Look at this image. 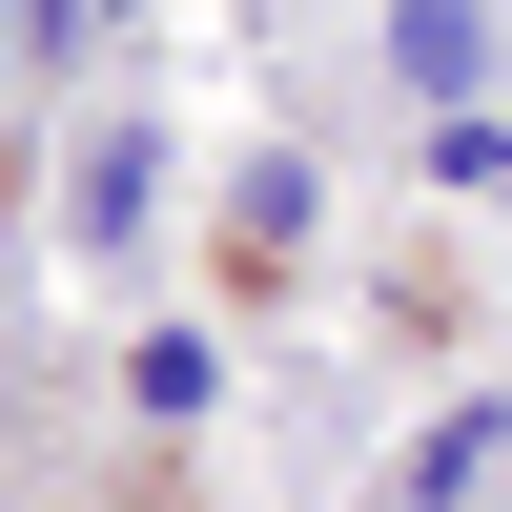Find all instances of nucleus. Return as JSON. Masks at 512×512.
I'll list each match as a JSON object with an SVG mask.
<instances>
[{
    "label": "nucleus",
    "instance_id": "obj_2",
    "mask_svg": "<svg viewBox=\"0 0 512 512\" xmlns=\"http://www.w3.org/2000/svg\"><path fill=\"white\" fill-rule=\"evenodd\" d=\"M144 185H164V144L123 123V144H82V226H144Z\"/></svg>",
    "mask_w": 512,
    "mask_h": 512
},
{
    "label": "nucleus",
    "instance_id": "obj_1",
    "mask_svg": "<svg viewBox=\"0 0 512 512\" xmlns=\"http://www.w3.org/2000/svg\"><path fill=\"white\" fill-rule=\"evenodd\" d=\"M492 62H512V21H472V0H390V82H431V103H472Z\"/></svg>",
    "mask_w": 512,
    "mask_h": 512
}]
</instances>
